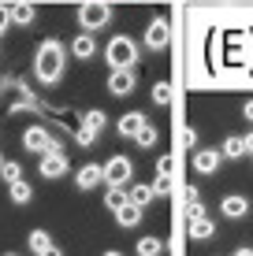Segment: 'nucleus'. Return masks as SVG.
<instances>
[{
  "mask_svg": "<svg viewBox=\"0 0 253 256\" xmlns=\"http://www.w3.org/2000/svg\"><path fill=\"white\" fill-rule=\"evenodd\" d=\"M186 216H190V219H201V216H205V208H201V200H190V208H186Z\"/></svg>",
  "mask_w": 253,
  "mask_h": 256,
  "instance_id": "nucleus-30",
  "label": "nucleus"
},
{
  "mask_svg": "<svg viewBox=\"0 0 253 256\" xmlns=\"http://www.w3.org/2000/svg\"><path fill=\"white\" fill-rule=\"evenodd\" d=\"M220 212H223L227 219H246L249 200H246V197H238V193H231V197H223V200H220Z\"/></svg>",
  "mask_w": 253,
  "mask_h": 256,
  "instance_id": "nucleus-13",
  "label": "nucleus"
},
{
  "mask_svg": "<svg viewBox=\"0 0 253 256\" xmlns=\"http://www.w3.org/2000/svg\"><path fill=\"white\" fill-rule=\"evenodd\" d=\"M38 171H41V178H64V174H67V152H64V148L45 152L41 164H38Z\"/></svg>",
  "mask_w": 253,
  "mask_h": 256,
  "instance_id": "nucleus-9",
  "label": "nucleus"
},
{
  "mask_svg": "<svg viewBox=\"0 0 253 256\" xmlns=\"http://www.w3.org/2000/svg\"><path fill=\"white\" fill-rule=\"evenodd\" d=\"M34 19H38V12H34V4H26V0L12 8V22H19V26H30Z\"/></svg>",
  "mask_w": 253,
  "mask_h": 256,
  "instance_id": "nucleus-19",
  "label": "nucleus"
},
{
  "mask_svg": "<svg viewBox=\"0 0 253 256\" xmlns=\"http://www.w3.org/2000/svg\"><path fill=\"white\" fill-rule=\"evenodd\" d=\"M4 256H19V252H4Z\"/></svg>",
  "mask_w": 253,
  "mask_h": 256,
  "instance_id": "nucleus-37",
  "label": "nucleus"
},
{
  "mask_svg": "<svg viewBox=\"0 0 253 256\" xmlns=\"http://www.w3.org/2000/svg\"><path fill=\"white\" fill-rule=\"evenodd\" d=\"M101 182H104V167L101 164H86V167H78V174H75L78 190H93V186H101Z\"/></svg>",
  "mask_w": 253,
  "mask_h": 256,
  "instance_id": "nucleus-11",
  "label": "nucleus"
},
{
  "mask_svg": "<svg viewBox=\"0 0 253 256\" xmlns=\"http://www.w3.org/2000/svg\"><path fill=\"white\" fill-rule=\"evenodd\" d=\"M220 164H223L220 148H197V152H194V171L197 174H216V171H220Z\"/></svg>",
  "mask_w": 253,
  "mask_h": 256,
  "instance_id": "nucleus-10",
  "label": "nucleus"
},
{
  "mask_svg": "<svg viewBox=\"0 0 253 256\" xmlns=\"http://www.w3.org/2000/svg\"><path fill=\"white\" fill-rule=\"evenodd\" d=\"M112 216H116V223H119V226H127V230L142 223V208H138L134 200H127V204H123V208H116Z\"/></svg>",
  "mask_w": 253,
  "mask_h": 256,
  "instance_id": "nucleus-15",
  "label": "nucleus"
},
{
  "mask_svg": "<svg viewBox=\"0 0 253 256\" xmlns=\"http://www.w3.org/2000/svg\"><path fill=\"white\" fill-rule=\"evenodd\" d=\"M242 119H249V122H253V100L242 104Z\"/></svg>",
  "mask_w": 253,
  "mask_h": 256,
  "instance_id": "nucleus-32",
  "label": "nucleus"
},
{
  "mask_svg": "<svg viewBox=\"0 0 253 256\" xmlns=\"http://www.w3.org/2000/svg\"><path fill=\"white\" fill-rule=\"evenodd\" d=\"M164 252V242H160V238H138V256H160Z\"/></svg>",
  "mask_w": 253,
  "mask_h": 256,
  "instance_id": "nucleus-20",
  "label": "nucleus"
},
{
  "mask_svg": "<svg viewBox=\"0 0 253 256\" xmlns=\"http://www.w3.org/2000/svg\"><path fill=\"white\" fill-rule=\"evenodd\" d=\"M127 193H130V200H134L138 208H149V204H153V197H156L153 186H130Z\"/></svg>",
  "mask_w": 253,
  "mask_h": 256,
  "instance_id": "nucleus-21",
  "label": "nucleus"
},
{
  "mask_svg": "<svg viewBox=\"0 0 253 256\" xmlns=\"http://www.w3.org/2000/svg\"><path fill=\"white\" fill-rule=\"evenodd\" d=\"M145 48H153V52H160V48H168V41H171V26L168 19H153L149 26H145Z\"/></svg>",
  "mask_w": 253,
  "mask_h": 256,
  "instance_id": "nucleus-6",
  "label": "nucleus"
},
{
  "mask_svg": "<svg viewBox=\"0 0 253 256\" xmlns=\"http://www.w3.org/2000/svg\"><path fill=\"white\" fill-rule=\"evenodd\" d=\"M130 178H134V164H130L127 156H112V160L104 164V182H108V186H130Z\"/></svg>",
  "mask_w": 253,
  "mask_h": 256,
  "instance_id": "nucleus-4",
  "label": "nucleus"
},
{
  "mask_svg": "<svg viewBox=\"0 0 253 256\" xmlns=\"http://www.w3.org/2000/svg\"><path fill=\"white\" fill-rule=\"evenodd\" d=\"M234 256H253V249H249V245H242V249H234Z\"/></svg>",
  "mask_w": 253,
  "mask_h": 256,
  "instance_id": "nucleus-34",
  "label": "nucleus"
},
{
  "mask_svg": "<svg viewBox=\"0 0 253 256\" xmlns=\"http://www.w3.org/2000/svg\"><path fill=\"white\" fill-rule=\"evenodd\" d=\"M242 141H246V152L253 156V130H249V134H246V138H242Z\"/></svg>",
  "mask_w": 253,
  "mask_h": 256,
  "instance_id": "nucleus-33",
  "label": "nucleus"
},
{
  "mask_svg": "<svg viewBox=\"0 0 253 256\" xmlns=\"http://www.w3.org/2000/svg\"><path fill=\"white\" fill-rule=\"evenodd\" d=\"M134 86H138L134 67H119V70H112V74H108V93L112 96H130V93H134Z\"/></svg>",
  "mask_w": 253,
  "mask_h": 256,
  "instance_id": "nucleus-7",
  "label": "nucleus"
},
{
  "mask_svg": "<svg viewBox=\"0 0 253 256\" xmlns=\"http://www.w3.org/2000/svg\"><path fill=\"white\" fill-rule=\"evenodd\" d=\"M182 138H186V145H197V130L194 126H186V134H182Z\"/></svg>",
  "mask_w": 253,
  "mask_h": 256,
  "instance_id": "nucleus-31",
  "label": "nucleus"
},
{
  "mask_svg": "<svg viewBox=\"0 0 253 256\" xmlns=\"http://www.w3.org/2000/svg\"><path fill=\"white\" fill-rule=\"evenodd\" d=\"M12 200H15V204H30V200H34V190H30V182H26V178L12 182Z\"/></svg>",
  "mask_w": 253,
  "mask_h": 256,
  "instance_id": "nucleus-22",
  "label": "nucleus"
},
{
  "mask_svg": "<svg viewBox=\"0 0 253 256\" xmlns=\"http://www.w3.org/2000/svg\"><path fill=\"white\" fill-rule=\"evenodd\" d=\"M127 200H130L127 186H108V193H104V208H112V212H116V208H123Z\"/></svg>",
  "mask_w": 253,
  "mask_h": 256,
  "instance_id": "nucleus-18",
  "label": "nucleus"
},
{
  "mask_svg": "<svg viewBox=\"0 0 253 256\" xmlns=\"http://www.w3.org/2000/svg\"><path fill=\"white\" fill-rule=\"evenodd\" d=\"M112 22V8L104 4V0H86L82 8H78V26L82 30H104V26Z\"/></svg>",
  "mask_w": 253,
  "mask_h": 256,
  "instance_id": "nucleus-3",
  "label": "nucleus"
},
{
  "mask_svg": "<svg viewBox=\"0 0 253 256\" xmlns=\"http://www.w3.org/2000/svg\"><path fill=\"white\" fill-rule=\"evenodd\" d=\"M220 152H223V160H242V152H246V141H242L238 134H231V138H223Z\"/></svg>",
  "mask_w": 253,
  "mask_h": 256,
  "instance_id": "nucleus-17",
  "label": "nucleus"
},
{
  "mask_svg": "<svg viewBox=\"0 0 253 256\" xmlns=\"http://www.w3.org/2000/svg\"><path fill=\"white\" fill-rule=\"evenodd\" d=\"M64 70H67V48H64V41L45 38L38 45V52H34V78H38L41 86H56L60 78H64Z\"/></svg>",
  "mask_w": 253,
  "mask_h": 256,
  "instance_id": "nucleus-1",
  "label": "nucleus"
},
{
  "mask_svg": "<svg viewBox=\"0 0 253 256\" xmlns=\"http://www.w3.org/2000/svg\"><path fill=\"white\" fill-rule=\"evenodd\" d=\"M12 26V8H4L0 4V38H4V30Z\"/></svg>",
  "mask_w": 253,
  "mask_h": 256,
  "instance_id": "nucleus-28",
  "label": "nucleus"
},
{
  "mask_svg": "<svg viewBox=\"0 0 253 256\" xmlns=\"http://www.w3.org/2000/svg\"><path fill=\"white\" fill-rule=\"evenodd\" d=\"M134 141H138L142 148H153V145H156V126H153L149 119H145V126L138 130V138H134Z\"/></svg>",
  "mask_w": 253,
  "mask_h": 256,
  "instance_id": "nucleus-24",
  "label": "nucleus"
},
{
  "mask_svg": "<svg viewBox=\"0 0 253 256\" xmlns=\"http://www.w3.org/2000/svg\"><path fill=\"white\" fill-rule=\"evenodd\" d=\"M104 60H108L112 70L134 67V64H138V41H130V38H112L108 48H104Z\"/></svg>",
  "mask_w": 253,
  "mask_h": 256,
  "instance_id": "nucleus-2",
  "label": "nucleus"
},
{
  "mask_svg": "<svg viewBox=\"0 0 253 256\" xmlns=\"http://www.w3.org/2000/svg\"><path fill=\"white\" fill-rule=\"evenodd\" d=\"M190 238H194V242H208V238H216V223L208 216L190 219Z\"/></svg>",
  "mask_w": 253,
  "mask_h": 256,
  "instance_id": "nucleus-16",
  "label": "nucleus"
},
{
  "mask_svg": "<svg viewBox=\"0 0 253 256\" xmlns=\"http://www.w3.org/2000/svg\"><path fill=\"white\" fill-rule=\"evenodd\" d=\"M52 141H56V138H52L45 126H30V130H23V148H26V152L45 156L49 148H52Z\"/></svg>",
  "mask_w": 253,
  "mask_h": 256,
  "instance_id": "nucleus-8",
  "label": "nucleus"
},
{
  "mask_svg": "<svg viewBox=\"0 0 253 256\" xmlns=\"http://www.w3.org/2000/svg\"><path fill=\"white\" fill-rule=\"evenodd\" d=\"M0 167H4V160H0Z\"/></svg>",
  "mask_w": 253,
  "mask_h": 256,
  "instance_id": "nucleus-38",
  "label": "nucleus"
},
{
  "mask_svg": "<svg viewBox=\"0 0 253 256\" xmlns=\"http://www.w3.org/2000/svg\"><path fill=\"white\" fill-rule=\"evenodd\" d=\"M153 193H156V197H168V193H171V174H156Z\"/></svg>",
  "mask_w": 253,
  "mask_h": 256,
  "instance_id": "nucleus-27",
  "label": "nucleus"
},
{
  "mask_svg": "<svg viewBox=\"0 0 253 256\" xmlns=\"http://www.w3.org/2000/svg\"><path fill=\"white\" fill-rule=\"evenodd\" d=\"M104 256H123V252H116V249H108V252H104Z\"/></svg>",
  "mask_w": 253,
  "mask_h": 256,
  "instance_id": "nucleus-36",
  "label": "nucleus"
},
{
  "mask_svg": "<svg viewBox=\"0 0 253 256\" xmlns=\"http://www.w3.org/2000/svg\"><path fill=\"white\" fill-rule=\"evenodd\" d=\"M41 256H64V252H60V249H52V245H49V249L41 252Z\"/></svg>",
  "mask_w": 253,
  "mask_h": 256,
  "instance_id": "nucleus-35",
  "label": "nucleus"
},
{
  "mask_svg": "<svg viewBox=\"0 0 253 256\" xmlns=\"http://www.w3.org/2000/svg\"><path fill=\"white\" fill-rule=\"evenodd\" d=\"M142 126H145V116H142V112H127V116L116 122L119 138H138V130H142Z\"/></svg>",
  "mask_w": 253,
  "mask_h": 256,
  "instance_id": "nucleus-14",
  "label": "nucleus"
},
{
  "mask_svg": "<svg viewBox=\"0 0 253 256\" xmlns=\"http://www.w3.org/2000/svg\"><path fill=\"white\" fill-rule=\"evenodd\" d=\"M153 100L156 104H171V86L168 82H156L153 86Z\"/></svg>",
  "mask_w": 253,
  "mask_h": 256,
  "instance_id": "nucleus-26",
  "label": "nucleus"
},
{
  "mask_svg": "<svg viewBox=\"0 0 253 256\" xmlns=\"http://www.w3.org/2000/svg\"><path fill=\"white\" fill-rule=\"evenodd\" d=\"M0 178L12 186V182H19V178H23V167L15 164V160H4V167H0Z\"/></svg>",
  "mask_w": 253,
  "mask_h": 256,
  "instance_id": "nucleus-25",
  "label": "nucleus"
},
{
  "mask_svg": "<svg viewBox=\"0 0 253 256\" xmlns=\"http://www.w3.org/2000/svg\"><path fill=\"white\" fill-rule=\"evenodd\" d=\"M104 119H108V116H104L101 108L86 112V116H82V126H78V134H75V138H78V145H86V148H90L93 141H97V134L104 130Z\"/></svg>",
  "mask_w": 253,
  "mask_h": 256,
  "instance_id": "nucleus-5",
  "label": "nucleus"
},
{
  "mask_svg": "<svg viewBox=\"0 0 253 256\" xmlns=\"http://www.w3.org/2000/svg\"><path fill=\"white\" fill-rule=\"evenodd\" d=\"M26 245H30V249H34V252L41 256V252H45L49 245H52V238H49L45 230H30V238H26Z\"/></svg>",
  "mask_w": 253,
  "mask_h": 256,
  "instance_id": "nucleus-23",
  "label": "nucleus"
},
{
  "mask_svg": "<svg viewBox=\"0 0 253 256\" xmlns=\"http://www.w3.org/2000/svg\"><path fill=\"white\" fill-rule=\"evenodd\" d=\"M71 56H75V60H93V56H97V38H93L90 30H82V34L71 41Z\"/></svg>",
  "mask_w": 253,
  "mask_h": 256,
  "instance_id": "nucleus-12",
  "label": "nucleus"
},
{
  "mask_svg": "<svg viewBox=\"0 0 253 256\" xmlns=\"http://www.w3.org/2000/svg\"><path fill=\"white\" fill-rule=\"evenodd\" d=\"M171 167H175V160H171V156H160V164H156V174H171Z\"/></svg>",
  "mask_w": 253,
  "mask_h": 256,
  "instance_id": "nucleus-29",
  "label": "nucleus"
}]
</instances>
